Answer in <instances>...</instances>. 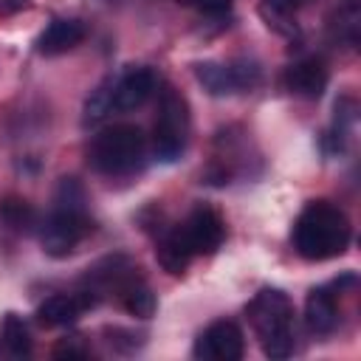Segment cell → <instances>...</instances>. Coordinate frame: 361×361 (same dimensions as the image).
I'll list each match as a JSON object with an SVG mask.
<instances>
[{
    "label": "cell",
    "instance_id": "ac0fdd59",
    "mask_svg": "<svg viewBox=\"0 0 361 361\" xmlns=\"http://www.w3.org/2000/svg\"><path fill=\"white\" fill-rule=\"evenodd\" d=\"M113 110V79H104L85 102V116H82V124L90 127V124H99L107 113Z\"/></svg>",
    "mask_w": 361,
    "mask_h": 361
},
{
    "label": "cell",
    "instance_id": "30bf717a",
    "mask_svg": "<svg viewBox=\"0 0 361 361\" xmlns=\"http://www.w3.org/2000/svg\"><path fill=\"white\" fill-rule=\"evenodd\" d=\"M82 39H85V25H82L79 20L62 17V20H54V23L37 37V51H39L42 56H59V54L73 51Z\"/></svg>",
    "mask_w": 361,
    "mask_h": 361
},
{
    "label": "cell",
    "instance_id": "7a4b0ae2",
    "mask_svg": "<svg viewBox=\"0 0 361 361\" xmlns=\"http://www.w3.org/2000/svg\"><path fill=\"white\" fill-rule=\"evenodd\" d=\"M85 189L76 183V178H62L56 186L54 209L51 214L37 226L39 245L48 257H68L76 251V245L90 234L93 220L85 209Z\"/></svg>",
    "mask_w": 361,
    "mask_h": 361
},
{
    "label": "cell",
    "instance_id": "8fae6325",
    "mask_svg": "<svg viewBox=\"0 0 361 361\" xmlns=\"http://www.w3.org/2000/svg\"><path fill=\"white\" fill-rule=\"evenodd\" d=\"M192 257H195V254H192V248H189V243H186L180 226H169V228L161 231V237H158V243H155V259H158V265H161L166 274L180 276V274L186 271V265H189Z\"/></svg>",
    "mask_w": 361,
    "mask_h": 361
},
{
    "label": "cell",
    "instance_id": "d6986e66",
    "mask_svg": "<svg viewBox=\"0 0 361 361\" xmlns=\"http://www.w3.org/2000/svg\"><path fill=\"white\" fill-rule=\"evenodd\" d=\"M121 302H124V310H127L130 316H135V319H149V316L155 313V307H158L155 293H152L147 285H141V282H133V285L121 293Z\"/></svg>",
    "mask_w": 361,
    "mask_h": 361
},
{
    "label": "cell",
    "instance_id": "52a82bcc",
    "mask_svg": "<svg viewBox=\"0 0 361 361\" xmlns=\"http://www.w3.org/2000/svg\"><path fill=\"white\" fill-rule=\"evenodd\" d=\"M180 231L192 248V254H214L223 245L226 223L212 206H195L189 217L180 223Z\"/></svg>",
    "mask_w": 361,
    "mask_h": 361
},
{
    "label": "cell",
    "instance_id": "4fadbf2b",
    "mask_svg": "<svg viewBox=\"0 0 361 361\" xmlns=\"http://www.w3.org/2000/svg\"><path fill=\"white\" fill-rule=\"evenodd\" d=\"M82 310H85V307H82V302H79L76 293H71V296L56 293V296H48V299L37 307V319H39V324H45V327H68V324H73V322L79 319Z\"/></svg>",
    "mask_w": 361,
    "mask_h": 361
},
{
    "label": "cell",
    "instance_id": "3957f363",
    "mask_svg": "<svg viewBox=\"0 0 361 361\" xmlns=\"http://www.w3.org/2000/svg\"><path fill=\"white\" fill-rule=\"evenodd\" d=\"M245 316L268 358H288L293 353V305L279 288H262L245 305Z\"/></svg>",
    "mask_w": 361,
    "mask_h": 361
},
{
    "label": "cell",
    "instance_id": "5bb4252c",
    "mask_svg": "<svg viewBox=\"0 0 361 361\" xmlns=\"http://www.w3.org/2000/svg\"><path fill=\"white\" fill-rule=\"evenodd\" d=\"M0 223L17 234H28L39 226V217L28 200H23L17 195H6V197H0Z\"/></svg>",
    "mask_w": 361,
    "mask_h": 361
},
{
    "label": "cell",
    "instance_id": "8992f818",
    "mask_svg": "<svg viewBox=\"0 0 361 361\" xmlns=\"http://www.w3.org/2000/svg\"><path fill=\"white\" fill-rule=\"evenodd\" d=\"M245 350V341H243V330L228 322V319H220V322H212L195 341V358H203V361H237Z\"/></svg>",
    "mask_w": 361,
    "mask_h": 361
},
{
    "label": "cell",
    "instance_id": "9a60e30c",
    "mask_svg": "<svg viewBox=\"0 0 361 361\" xmlns=\"http://www.w3.org/2000/svg\"><path fill=\"white\" fill-rule=\"evenodd\" d=\"M31 353V336L25 322L17 313H6L0 324V355L6 358H25Z\"/></svg>",
    "mask_w": 361,
    "mask_h": 361
},
{
    "label": "cell",
    "instance_id": "44dd1931",
    "mask_svg": "<svg viewBox=\"0 0 361 361\" xmlns=\"http://www.w3.org/2000/svg\"><path fill=\"white\" fill-rule=\"evenodd\" d=\"M175 3L186 8H197L203 14H226L231 8V0H175Z\"/></svg>",
    "mask_w": 361,
    "mask_h": 361
},
{
    "label": "cell",
    "instance_id": "2e32d148",
    "mask_svg": "<svg viewBox=\"0 0 361 361\" xmlns=\"http://www.w3.org/2000/svg\"><path fill=\"white\" fill-rule=\"evenodd\" d=\"M302 0H259V17L265 25L282 37L296 34V6Z\"/></svg>",
    "mask_w": 361,
    "mask_h": 361
},
{
    "label": "cell",
    "instance_id": "9c48e42d",
    "mask_svg": "<svg viewBox=\"0 0 361 361\" xmlns=\"http://www.w3.org/2000/svg\"><path fill=\"white\" fill-rule=\"evenodd\" d=\"M327 68L322 59L316 56H307V59H299L293 62L288 71H285V90H290L293 96L299 99H319L327 87Z\"/></svg>",
    "mask_w": 361,
    "mask_h": 361
},
{
    "label": "cell",
    "instance_id": "277c9868",
    "mask_svg": "<svg viewBox=\"0 0 361 361\" xmlns=\"http://www.w3.org/2000/svg\"><path fill=\"white\" fill-rule=\"evenodd\" d=\"M144 152L147 141L135 124H113L93 135L87 158L102 175H130L141 166Z\"/></svg>",
    "mask_w": 361,
    "mask_h": 361
},
{
    "label": "cell",
    "instance_id": "e0dca14e",
    "mask_svg": "<svg viewBox=\"0 0 361 361\" xmlns=\"http://www.w3.org/2000/svg\"><path fill=\"white\" fill-rule=\"evenodd\" d=\"M195 76L203 85V90H209L212 96H228V93H234V79H231L228 65H220V62H197L195 65Z\"/></svg>",
    "mask_w": 361,
    "mask_h": 361
},
{
    "label": "cell",
    "instance_id": "5b68a950",
    "mask_svg": "<svg viewBox=\"0 0 361 361\" xmlns=\"http://www.w3.org/2000/svg\"><path fill=\"white\" fill-rule=\"evenodd\" d=\"M189 135V104L175 87H164L158 99V118L152 127V155L161 164H172L183 155Z\"/></svg>",
    "mask_w": 361,
    "mask_h": 361
},
{
    "label": "cell",
    "instance_id": "ba28073f",
    "mask_svg": "<svg viewBox=\"0 0 361 361\" xmlns=\"http://www.w3.org/2000/svg\"><path fill=\"white\" fill-rule=\"evenodd\" d=\"M158 87V79L149 68L138 65V68H127L118 79H113V110L118 113H130L135 107H141Z\"/></svg>",
    "mask_w": 361,
    "mask_h": 361
},
{
    "label": "cell",
    "instance_id": "7402d4cb",
    "mask_svg": "<svg viewBox=\"0 0 361 361\" xmlns=\"http://www.w3.org/2000/svg\"><path fill=\"white\" fill-rule=\"evenodd\" d=\"M28 6V0H0V17H11L17 11H23Z\"/></svg>",
    "mask_w": 361,
    "mask_h": 361
},
{
    "label": "cell",
    "instance_id": "603a6c76",
    "mask_svg": "<svg viewBox=\"0 0 361 361\" xmlns=\"http://www.w3.org/2000/svg\"><path fill=\"white\" fill-rule=\"evenodd\" d=\"M54 355H56V358H85L87 353H85L82 347H76V344H62V347H56Z\"/></svg>",
    "mask_w": 361,
    "mask_h": 361
},
{
    "label": "cell",
    "instance_id": "7c38bea8",
    "mask_svg": "<svg viewBox=\"0 0 361 361\" xmlns=\"http://www.w3.org/2000/svg\"><path fill=\"white\" fill-rule=\"evenodd\" d=\"M338 322V307H336V299L327 288H313L305 299V324L310 333L316 336H324L336 327Z\"/></svg>",
    "mask_w": 361,
    "mask_h": 361
},
{
    "label": "cell",
    "instance_id": "6da1fadb",
    "mask_svg": "<svg viewBox=\"0 0 361 361\" xmlns=\"http://www.w3.org/2000/svg\"><path fill=\"white\" fill-rule=\"evenodd\" d=\"M350 237H353V228L347 214L327 200H310L299 212L290 231L296 254L310 262H322L344 254L350 245Z\"/></svg>",
    "mask_w": 361,
    "mask_h": 361
},
{
    "label": "cell",
    "instance_id": "ffe728a7",
    "mask_svg": "<svg viewBox=\"0 0 361 361\" xmlns=\"http://www.w3.org/2000/svg\"><path fill=\"white\" fill-rule=\"evenodd\" d=\"M228 71H231V79H234V90H254L262 79L257 62H251V59H234L228 65Z\"/></svg>",
    "mask_w": 361,
    "mask_h": 361
}]
</instances>
